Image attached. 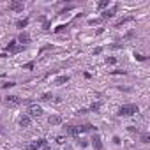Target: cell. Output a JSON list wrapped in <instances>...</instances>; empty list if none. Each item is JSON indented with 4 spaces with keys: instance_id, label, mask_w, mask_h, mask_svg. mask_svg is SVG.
Returning a JSON list of instances; mask_svg holds the SVG:
<instances>
[{
    "instance_id": "5",
    "label": "cell",
    "mask_w": 150,
    "mask_h": 150,
    "mask_svg": "<svg viewBox=\"0 0 150 150\" xmlns=\"http://www.w3.org/2000/svg\"><path fill=\"white\" fill-rule=\"evenodd\" d=\"M42 115V108L39 104H30L28 106V117L30 118H39Z\"/></svg>"
},
{
    "instance_id": "16",
    "label": "cell",
    "mask_w": 150,
    "mask_h": 150,
    "mask_svg": "<svg viewBox=\"0 0 150 150\" xmlns=\"http://www.w3.org/2000/svg\"><path fill=\"white\" fill-rule=\"evenodd\" d=\"M28 23H30V20H28V18H23V20H18V21H16V27H18V28H27Z\"/></svg>"
},
{
    "instance_id": "11",
    "label": "cell",
    "mask_w": 150,
    "mask_h": 150,
    "mask_svg": "<svg viewBox=\"0 0 150 150\" xmlns=\"http://www.w3.org/2000/svg\"><path fill=\"white\" fill-rule=\"evenodd\" d=\"M134 20V16H124V18H120L115 25H113V28H120V27H124L125 23H129V21H132Z\"/></svg>"
},
{
    "instance_id": "17",
    "label": "cell",
    "mask_w": 150,
    "mask_h": 150,
    "mask_svg": "<svg viewBox=\"0 0 150 150\" xmlns=\"http://www.w3.org/2000/svg\"><path fill=\"white\" fill-rule=\"evenodd\" d=\"M110 7V0H101V2L97 4V11H104Z\"/></svg>"
},
{
    "instance_id": "15",
    "label": "cell",
    "mask_w": 150,
    "mask_h": 150,
    "mask_svg": "<svg viewBox=\"0 0 150 150\" xmlns=\"http://www.w3.org/2000/svg\"><path fill=\"white\" fill-rule=\"evenodd\" d=\"M71 78L67 76V74H64V76H58V78H55V81H53V85H64V83H67Z\"/></svg>"
},
{
    "instance_id": "2",
    "label": "cell",
    "mask_w": 150,
    "mask_h": 150,
    "mask_svg": "<svg viewBox=\"0 0 150 150\" xmlns=\"http://www.w3.org/2000/svg\"><path fill=\"white\" fill-rule=\"evenodd\" d=\"M25 48H27V46H23V44H18V41H16V39H14V41H9V42L6 44V51H9V53H13V55L25 51Z\"/></svg>"
},
{
    "instance_id": "21",
    "label": "cell",
    "mask_w": 150,
    "mask_h": 150,
    "mask_svg": "<svg viewBox=\"0 0 150 150\" xmlns=\"http://www.w3.org/2000/svg\"><path fill=\"white\" fill-rule=\"evenodd\" d=\"M51 99H53V94H51V92H44V94L41 96V101H44V103H46V101H51Z\"/></svg>"
},
{
    "instance_id": "32",
    "label": "cell",
    "mask_w": 150,
    "mask_h": 150,
    "mask_svg": "<svg viewBox=\"0 0 150 150\" xmlns=\"http://www.w3.org/2000/svg\"><path fill=\"white\" fill-rule=\"evenodd\" d=\"M78 143H80V146H81V148H87V146H88V141H87V139H80Z\"/></svg>"
},
{
    "instance_id": "33",
    "label": "cell",
    "mask_w": 150,
    "mask_h": 150,
    "mask_svg": "<svg viewBox=\"0 0 150 150\" xmlns=\"http://www.w3.org/2000/svg\"><path fill=\"white\" fill-rule=\"evenodd\" d=\"M134 35H136V32H134V30H131V32H127V34H125V39H132Z\"/></svg>"
},
{
    "instance_id": "39",
    "label": "cell",
    "mask_w": 150,
    "mask_h": 150,
    "mask_svg": "<svg viewBox=\"0 0 150 150\" xmlns=\"http://www.w3.org/2000/svg\"><path fill=\"white\" fill-rule=\"evenodd\" d=\"M41 150H51V148H50V145H48V143H46V145H44V146H42V148H41Z\"/></svg>"
},
{
    "instance_id": "35",
    "label": "cell",
    "mask_w": 150,
    "mask_h": 150,
    "mask_svg": "<svg viewBox=\"0 0 150 150\" xmlns=\"http://www.w3.org/2000/svg\"><path fill=\"white\" fill-rule=\"evenodd\" d=\"M51 48H53L51 44H46V46H42V48L39 50V53H42V51H46V50H51Z\"/></svg>"
},
{
    "instance_id": "8",
    "label": "cell",
    "mask_w": 150,
    "mask_h": 150,
    "mask_svg": "<svg viewBox=\"0 0 150 150\" xmlns=\"http://www.w3.org/2000/svg\"><path fill=\"white\" fill-rule=\"evenodd\" d=\"M117 9H118V6H113L111 9H106V11H103V13H101V20L104 21V20H110V18H113V16H115V13H117Z\"/></svg>"
},
{
    "instance_id": "28",
    "label": "cell",
    "mask_w": 150,
    "mask_h": 150,
    "mask_svg": "<svg viewBox=\"0 0 150 150\" xmlns=\"http://www.w3.org/2000/svg\"><path fill=\"white\" fill-rule=\"evenodd\" d=\"M103 50H104L103 46H97V48H94V51H92V55H101V53H103Z\"/></svg>"
},
{
    "instance_id": "31",
    "label": "cell",
    "mask_w": 150,
    "mask_h": 150,
    "mask_svg": "<svg viewBox=\"0 0 150 150\" xmlns=\"http://www.w3.org/2000/svg\"><path fill=\"white\" fill-rule=\"evenodd\" d=\"M127 131H129V132H139V129H138L136 125H129V127H127Z\"/></svg>"
},
{
    "instance_id": "20",
    "label": "cell",
    "mask_w": 150,
    "mask_h": 150,
    "mask_svg": "<svg viewBox=\"0 0 150 150\" xmlns=\"http://www.w3.org/2000/svg\"><path fill=\"white\" fill-rule=\"evenodd\" d=\"M139 141L141 143H150V134L148 132H139Z\"/></svg>"
},
{
    "instance_id": "7",
    "label": "cell",
    "mask_w": 150,
    "mask_h": 150,
    "mask_svg": "<svg viewBox=\"0 0 150 150\" xmlns=\"http://www.w3.org/2000/svg\"><path fill=\"white\" fill-rule=\"evenodd\" d=\"M64 131H65V134H67V136H71V138H78V136H80L78 125H65V127H64Z\"/></svg>"
},
{
    "instance_id": "9",
    "label": "cell",
    "mask_w": 150,
    "mask_h": 150,
    "mask_svg": "<svg viewBox=\"0 0 150 150\" xmlns=\"http://www.w3.org/2000/svg\"><path fill=\"white\" fill-rule=\"evenodd\" d=\"M90 143H92V146H94L96 150H103V148H104V146H103V139H101L99 134H94L92 139H90Z\"/></svg>"
},
{
    "instance_id": "26",
    "label": "cell",
    "mask_w": 150,
    "mask_h": 150,
    "mask_svg": "<svg viewBox=\"0 0 150 150\" xmlns=\"http://www.w3.org/2000/svg\"><path fill=\"white\" fill-rule=\"evenodd\" d=\"M34 67H35V62H34V60H32V62H27V64L23 65V69H28V71H32Z\"/></svg>"
},
{
    "instance_id": "3",
    "label": "cell",
    "mask_w": 150,
    "mask_h": 150,
    "mask_svg": "<svg viewBox=\"0 0 150 150\" xmlns=\"http://www.w3.org/2000/svg\"><path fill=\"white\" fill-rule=\"evenodd\" d=\"M46 143H48V141H46L44 138H39V139H35V141L28 143V145L25 146V150H41V148H42Z\"/></svg>"
},
{
    "instance_id": "34",
    "label": "cell",
    "mask_w": 150,
    "mask_h": 150,
    "mask_svg": "<svg viewBox=\"0 0 150 150\" xmlns=\"http://www.w3.org/2000/svg\"><path fill=\"white\" fill-rule=\"evenodd\" d=\"M106 64H117V58L115 57H108L106 58Z\"/></svg>"
},
{
    "instance_id": "40",
    "label": "cell",
    "mask_w": 150,
    "mask_h": 150,
    "mask_svg": "<svg viewBox=\"0 0 150 150\" xmlns=\"http://www.w3.org/2000/svg\"><path fill=\"white\" fill-rule=\"evenodd\" d=\"M0 132H4V129H2V127H0Z\"/></svg>"
},
{
    "instance_id": "25",
    "label": "cell",
    "mask_w": 150,
    "mask_h": 150,
    "mask_svg": "<svg viewBox=\"0 0 150 150\" xmlns=\"http://www.w3.org/2000/svg\"><path fill=\"white\" fill-rule=\"evenodd\" d=\"M111 74H115V76L122 74V76H125V74H127V71H124V69H115V71H111Z\"/></svg>"
},
{
    "instance_id": "6",
    "label": "cell",
    "mask_w": 150,
    "mask_h": 150,
    "mask_svg": "<svg viewBox=\"0 0 150 150\" xmlns=\"http://www.w3.org/2000/svg\"><path fill=\"white\" fill-rule=\"evenodd\" d=\"M16 41H18V44H23V46H27V44L32 41V37H30V34H28V32H25V30H23V32H20V34H18Z\"/></svg>"
},
{
    "instance_id": "29",
    "label": "cell",
    "mask_w": 150,
    "mask_h": 150,
    "mask_svg": "<svg viewBox=\"0 0 150 150\" xmlns=\"http://www.w3.org/2000/svg\"><path fill=\"white\" fill-rule=\"evenodd\" d=\"M103 20L101 18H94V20H88V25H97V23H101Z\"/></svg>"
},
{
    "instance_id": "30",
    "label": "cell",
    "mask_w": 150,
    "mask_h": 150,
    "mask_svg": "<svg viewBox=\"0 0 150 150\" xmlns=\"http://www.w3.org/2000/svg\"><path fill=\"white\" fill-rule=\"evenodd\" d=\"M71 9H74V6H67V7H64L58 14H65V13H67V11H71Z\"/></svg>"
},
{
    "instance_id": "19",
    "label": "cell",
    "mask_w": 150,
    "mask_h": 150,
    "mask_svg": "<svg viewBox=\"0 0 150 150\" xmlns=\"http://www.w3.org/2000/svg\"><path fill=\"white\" fill-rule=\"evenodd\" d=\"M69 25H71V23H65V25H58V27H57L53 32H55V34H62V32H65V30L69 28Z\"/></svg>"
},
{
    "instance_id": "37",
    "label": "cell",
    "mask_w": 150,
    "mask_h": 150,
    "mask_svg": "<svg viewBox=\"0 0 150 150\" xmlns=\"http://www.w3.org/2000/svg\"><path fill=\"white\" fill-rule=\"evenodd\" d=\"M113 143H115V145H120V143H122V139H120L118 136H113Z\"/></svg>"
},
{
    "instance_id": "12",
    "label": "cell",
    "mask_w": 150,
    "mask_h": 150,
    "mask_svg": "<svg viewBox=\"0 0 150 150\" xmlns=\"http://www.w3.org/2000/svg\"><path fill=\"white\" fill-rule=\"evenodd\" d=\"M6 103H7L9 106H18V104H21V99H20L18 96H7V97H6Z\"/></svg>"
},
{
    "instance_id": "36",
    "label": "cell",
    "mask_w": 150,
    "mask_h": 150,
    "mask_svg": "<svg viewBox=\"0 0 150 150\" xmlns=\"http://www.w3.org/2000/svg\"><path fill=\"white\" fill-rule=\"evenodd\" d=\"M85 113H88V108H81V110H78V115H85Z\"/></svg>"
},
{
    "instance_id": "22",
    "label": "cell",
    "mask_w": 150,
    "mask_h": 150,
    "mask_svg": "<svg viewBox=\"0 0 150 150\" xmlns=\"http://www.w3.org/2000/svg\"><path fill=\"white\" fill-rule=\"evenodd\" d=\"M132 57H134L138 62H145V60H146V57H145V55H141V53H136V51L132 53Z\"/></svg>"
},
{
    "instance_id": "1",
    "label": "cell",
    "mask_w": 150,
    "mask_h": 150,
    "mask_svg": "<svg viewBox=\"0 0 150 150\" xmlns=\"http://www.w3.org/2000/svg\"><path fill=\"white\" fill-rule=\"evenodd\" d=\"M136 113H139V106H138V104H124V106H120L118 111H117L118 117H132V115H136Z\"/></svg>"
},
{
    "instance_id": "38",
    "label": "cell",
    "mask_w": 150,
    "mask_h": 150,
    "mask_svg": "<svg viewBox=\"0 0 150 150\" xmlns=\"http://www.w3.org/2000/svg\"><path fill=\"white\" fill-rule=\"evenodd\" d=\"M64 141H65V138H64V136H58V138H57V143H58V145H62Z\"/></svg>"
},
{
    "instance_id": "27",
    "label": "cell",
    "mask_w": 150,
    "mask_h": 150,
    "mask_svg": "<svg viewBox=\"0 0 150 150\" xmlns=\"http://www.w3.org/2000/svg\"><path fill=\"white\" fill-rule=\"evenodd\" d=\"M50 27H51V21H50V20H46V21L42 23V30H46V32H48V30H50Z\"/></svg>"
},
{
    "instance_id": "24",
    "label": "cell",
    "mask_w": 150,
    "mask_h": 150,
    "mask_svg": "<svg viewBox=\"0 0 150 150\" xmlns=\"http://www.w3.org/2000/svg\"><path fill=\"white\" fill-rule=\"evenodd\" d=\"M16 83L14 81H4V83H0V87H2V88H11V87H14Z\"/></svg>"
},
{
    "instance_id": "4",
    "label": "cell",
    "mask_w": 150,
    "mask_h": 150,
    "mask_svg": "<svg viewBox=\"0 0 150 150\" xmlns=\"http://www.w3.org/2000/svg\"><path fill=\"white\" fill-rule=\"evenodd\" d=\"M23 9H25V2H23V0H13V2H9V11L21 13Z\"/></svg>"
},
{
    "instance_id": "10",
    "label": "cell",
    "mask_w": 150,
    "mask_h": 150,
    "mask_svg": "<svg viewBox=\"0 0 150 150\" xmlns=\"http://www.w3.org/2000/svg\"><path fill=\"white\" fill-rule=\"evenodd\" d=\"M30 124H32V118H30L28 115H21L20 120H18V125L23 127V129H25V127H30Z\"/></svg>"
},
{
    "instance_id": "13",
    "label": "cell",
    "mask_w": 150,
    "mask_h": 150,
    "mask_svg": "<svg viewBox=\"0 0 150 150\" xmlns=\"http://www.w3.org/2000/svg\"><path fill=\"white\" fill-rule=\"evenodd\" d=\"M78 131L80 132H88V131H97V127L92 125V124H83V125H78Z\"/></svg>"
},
{
    "instance_id": "18",
    "label": "cell",
    "mask_w": 150,
    "mask_h": 150,
    "mask_svg": "<svg viewBox=\"0 0 150 150\" xmlns=\"http://www.w3.org/2000/svg\"><path fill=\"white\" fill-rule=\"evenodd\" d=\"M99 110H101V103H92L88 106V111H92V113H99Z\"/></svg>"
},
{
    "instance_id": "23",
    "label": "cell",
    "mask_w": 150,
    "mask_h": 150,
    "mask_svg": "<svg viewBox=\"0 0 150 150\" xmlns=\"http://www.w3.org/2000/svg\"><path fill=\"white\" fill-rule=\"evenodd\" d=\"M110 50H124V44L122 42H113V44H110Z\"/></svg>"
},
{
    "instance_id": "14",
    "label": "cell",
    "mask_w": 150,
    "mask_h": 150,
    "mask_svg": "<svg viewBox=\"0 0 150 150\" xmlns=\"http://www.w3.org/2000/svg\"><path fill=\"white\" fill-rule=\"evenodd\" d=\"M48 124H50V125H60V124H62V118H60L58 115H51V117L48 118Z\"/></svg>"
}]
</instances>
